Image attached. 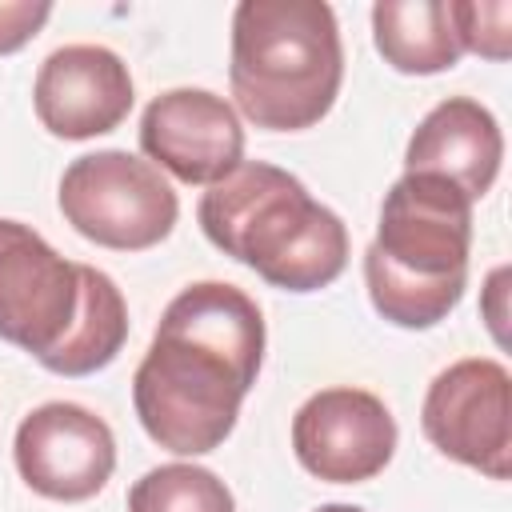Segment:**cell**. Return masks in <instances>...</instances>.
<instances>
[{
	"label": "cell",
	"instance_id": "obj_15",
	"mask_svg": "<svg viewBox=\"0 0 512 512\" xmlns=\"http://www.w3.org/2000/svg\"><path fill=\"white\" fill-rule=\"evenodd\" d=\"M128 512H236L228 484L200 464H160L128 492Z\"/></svg>",
	"mask_w": 512,
	"mask_h": 512
},
{
	"label": "cell",
	"instance_id": "obj_13",
	"mask_svg": "<svg viewBox=\"0 0 512 512\" xmlns=\"http://www.w3.org/2000/svg\"><path fill=\"white\" fill-rule=\"evenodd\" d=\"M376 52L404 76H432L456 68L464 56L448 0H380L372 4Z\"/></svg>",
	"mask_w": 512,
	"mask_h": 512
},
{
	"label": "cell",
	"instance_id": "obj_2",
	"mask_svg": "<svg viewBox=\"0 0 512 512\" xmlns=\"http://www.w3.org/2000/svg\"><path fill=\"white\" fill-rule=\"evenodd\" d=\"M196 220L224 256L284 292L328 288L348 264L344 220L312 200L292 172L264 160H240L224 180L208 184Z\"/></svg>",
	"mask_w": 512,
	"mask_h": 512
},
{
	"label": "cell",
	"instance_id": "obj_6",
	"mask_svg": "<svg viewBox=\"0 0 512 512\" xmlns=\"http://www.w3.org/2000/svg\"><path fill=\"white\" fill-rule=\"evenodd\" d=\"M80 268L84 264L64 260L36 228L0 220V340L48 364L80 316Z\"/></svg>",
	"mask_w": 512,
	"mask_h": 512
},
{
	"label": "cell",
	"instance_id": "obj_3",
	"mask_svg": "<svg viewBox=\"0 0 512 512\" xmlns=\"http://www.w3.org/2000/svg\"><path fill=\"white\" fill-rule=\"evenodd\" d=\"M472 248V200L432 172H404L364 252L372 308L396 328H432L464 296Z\"/></svg>",
	"mask_w": 512,
	"mask_h": 512
},
{
	"label": "cell",
	"instance_id": "obj_9",
	"mask_svg": "<svg viewBox=\"0 0 512 512\" xmlns=\"http://www.w3.org/2000/svg\"><path fill=\"white\" fill-rule=\"evenodd\" d=\"M16 472L20 480L48 500H88L96 496L116 468L112 428L68 400L32 408L16 428Z\"/></svg>",
	"mask_w": 512,
	"mask_h": 512
},
{
	"label": "cell",
	"instance_id": "obj_4",
	"mask_svg": "<svg viewBox=\"0 0 512 512\" xmlns=\"http://www.w3.org/2000/svg\"><path fill=\"white\" fill-rule=\"evenodd\" d=\"M232 96L268 132L320 124L344 80L336 12L324 0H240L232 12Z\"/></svg>",
	"mask_w": 512,
	"mask_h": 512
},
{
	"label": "cell",
	"instance_id": "obj_8",
	"mask_svg": "<svg viewBox=\"0 0 512 512\" xmlns=\"http://www.w3.org/2000/svg\"><path fill=\"white\" fill-rule=\"evenodd\" d=\"M292 448L316 480L360 484L388 468L396 452V420L376 392L320 388L292 416Z\"/></svg>",
	"mask_w": 512,
	"mask_h": 512
},
{
	"label": "cell",
	"instance_id": "obj_10",
	"mask_svg": "<svg viewBox=\"0 0 512 512\" xmlns=\"http://www.w3.org/2000/svg\"><path fill=\"white\" fill-rule=\"evenodd\" d=\"M140 148L152 168L172 172L180 184H216L244 160V128L224 96L172 88L144 108Z\"/></svg>",
	"mask_w": 512,
	"mask_h": 512
},
{
	"label": "cell",
	"instance_id": "obj_7",
	"mask_svg": "<svg viewBox=\"0 0 512 512\" xmlns=\"http://www.w3.org/2000/svg\"><path fill=\"white\" fill-rule=\"evenodd\" d=\"M420 428L456 464L508 480L512 472V376L500 360L468 356L448 364L424 396Z\"/></svg>",
	"mask_w": 512,
	"mask_h": 512
},
{
	"label": "cell",
	"instance_id": "obj_1",
	"mask_svg": "<svg viewBox=\"0 0 512 512\" xmlns=\"http://www.w3.org/2000/svg\"><path fill=\"white\" fill-rule=\"evenodd\" d=\"M260 360L264 316L256 300L224 280L188 284L164 308L132 376L144 432L176 456L220 448L260 376Z\"/></svg>",
	"mask_w": 512,
	"mask_h": 512
},
{
	"label": "cell",
	"instance_id": "obj_19",
	"mask_svg": "<svg viewBox=\"0 0 512 512\" xmlns=\"http://www.w3.org/2000/svg\"><path fill=\"white\" fill-rule=\"evenodd\" d=\"M316 512H364V508H356V504H324Z\"/></svg>",
	"mask_w": 512,
	"mask_h": 512
},
{
	"label": "cell",
	"instance_id": "obj_5",
	"mask_svg": "<svg viewBox=\"0 0 512 512\" xmlns=\"http://www.w3.org/2000/svg\"><path fill=\"white\" fill-rule=\"evenodd\" d=\"M60 212L92 244L116 252L156 248L180 216L172 184L148 160L104 148L76 156L60 176Z\"/></svg>",
	"mask_w": 512,
	"mask_h": 512
},
{
	"label": "cell",
	"instance_id": "obj_17",
	"mask_svg": "<svg viewBox=\"0 0 512 512\" xmlns=\"http://www.w3.org/2000/svg\"><path fill=\"white\" fill-rule=\"evenodd\" d=\"M52 16V4H32V0H0V56L24 48Z\"/></svg>",
	"mask_w": 512,
	"mask_h": 512
},
{
	"label": "cell",
	"instance_id": "obj_12",
	"mask_svg": "<svg viewBox=\"0 0 512 512\" xmlns=\"http://www.w3.org/2000/svg\"><path fill=\"white\" fill-rule=\"evenodd\" d=\"M504 160V136L496 116L472 96L440 100L412 132L404 148V172H432L456 184L468 200H480Z\"/></svg>",
	"mask_w": 512,
	"mask_h": 512
},
{
	"label": "cell",
	"instance_id": "obj_14",
	"mask_svg": "<svg viewBox=\"0 0 512 512\" xmlns=\"http://www.w3.org/2000/svg\"><path fill=\"white\" fill-rule=\"evenodd\" d=\"M84 276V304L68 332V340L48 356V372L56 376H88L116 360V352L128 340V304L116 288V280L92 264L80 268Z\"/></svg>",
	"mask_w": 512,
	"mask_h": 512
},
{
	"label": "cell",
	"instance_id": "obj_16",
	"mask_svg": "<svg viewBox=\"0 0 512 512\" xmlns=\"http://www.w3.org/2000/svg\"><path fill=\"white\" fill-rule=\"evenodd\" d=\"M452 28L464 52L484 60H508L512 52V4L508 0H452Z\"/></svg>",
	"mask_w": 512,
	"mask_h": 512
},
{
	"label": "cell",
	"instance_id": "obj_11",
	"mask_svg": "<svg viewBox=\"0 0 512 512\" xmlns=\"http://www.w3.org/2000/svg\"><path fill=\"white\" fill-rule=\"evenodd\" d=\"M32 104L40 124L60 140L104 136L132 112L128 64L104 44H64L40 64Z\"/></svg>",
	"mask_w": 512,
	"mask_h": 512
},
{
	"label": "cell",
	"instance_id": "obj_18",
	"mask_svg": "<svg viewBox=\"0 0 512 512\" xmlns=\"http://www.w3.org/2000/svg\"><path fill=\"white\" fill-rule=\"evenodd\" d=\"M504 284H508V268H496V272L488 276V284H484V320H488L496 344H508V332H504V320H508L504 296H508V288H504Z\"/></svg>",
	"mask_w": 512,
	"mask_h": 512
}]
</instances>
